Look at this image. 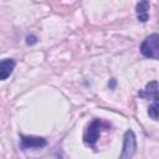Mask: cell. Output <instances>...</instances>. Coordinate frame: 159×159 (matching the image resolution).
<instances>
[{
    "label": "cell",
    "mask_w": 159,
    "mask_h": 159,
    "mask_svg": "<svg viewBox=\"0 0 159 159\" xmlns=\"http://www.w3.org/2000/svg\"><path fill=\"white\" fill-rule=\"evenodd\" d=\"M111 128V124L103 119H99V118H96L93 119L88 127L86 128L84 133H83V142L91 147V148H96V143L98 142L101 134L103 130L106 129H109Z\"/></svg>",
    "instance_id": "cell-1"
},
{
    "label": "cell",
    "mask_w": 159,
    "mask_h": 159,
    "mask_svg": "<svg viewBox=\"0 0 159 159\" xmlns=\"http://www.w3.org/2000/svg\"><path fill=\"white\" fill-rule=\"evenodd\" d=\"M140 52L147 58L158 60L159 58V35L152 34L140 45Z\"/></svg>",
    "instance_id": "cell-2"
},
{
    "label": "cell",
    "mask_w": 159,
    "mask_h": 159,
    "mask_svg": "<svg viewBox=\"0 0 159 159\" xmlns=\"http://www.w3.org/2000/svg\"><path fill=\"white\" fill-rule=\"evenodd\" d=\"M137 150V138L133 130L128 129L124 133L123 137V147H122V153L118 159H133L134 154Z\"/></svg>",
    "instance_id": "cell-3"
},
{
    "label": "cell",
    "mask_w": 159,
    "mask_h": 159,
    "mask_svg": "<svg viewBox=\"0 0 159 159\" xmlns=\"http://www.w3.org/2000/svg\"><path fill=\"white\" fill-rule=\"evenodd\" d=\"M20 145L22 149H31V148H43L47 142L42 137L35 135H20Z\"/></svg>",
    "instance_id": "cell-4"
},
{
    "label": "cell",
    "mask_w": 159,
    "mask_h": 159,
    "mask_svg": "<svg viewBox=\"0 0 159 159\" xmlns=\"http://www.w3.org/2000/svg\"><path fill=\"white\" fill-rule=\"evenodd\" d=\"M15 65L16 63L12 58H4L0 61V81H4L10 77L15 68Z\"/></svg>",
    "instance_id": "cell-5"
},
{
    "label": "cell",
    "mask_w": 159,
    "mask_h": 159,
    "mask_svg": "<svg viewBox=\"0 0 159 159\" xmlns=\"http://www.w3.org/2000/svg\"><path fill=\"white\" fill-rule=\"evenodd\" d=\"M138 94L142 98H153V99L158 98V82L157 81L149 82L145 86L144 89H142V91L138 92Z\"/></svg>",
    "instance_id": "cell-6"
},
{
    "label": "cell",
    "mask_w": 159,
    "mask_h": 159,
    "mask_svg": "<svg viewBox=\"0 0 159 159\" xmlns=\"http://www.w3.org/2000/svg\"><path fill=\"white\" fill-rule=\"evenodd\" d=\"M149 7H150V4H149V1H139L138 4H137V6H135V12H137V17H138V20L139 21H142V22H145V21H148V19H149Z\"/></svg>",
    "instance_id": "cell-7"
},
{
    "label": "cell",
    "mask_w": 159,
    "mask_h": 159,
    "mask_svg": "<svg viewBox=\"0 0 159 159\" xmlns=\"http://www.w3.org/2000/svg\"><path fill=\"white\" fill-rule=\"evenodd\" d=\"M153 101H154L153 104L149 106V108H148V114H149V117L152 119L157 120L158 119V98H155Z\"/></svg>",
    "instance_id": "cell-8"
},
{
    "label": "cell",
    "mask_w": 159,
    "mask_h": 159,
    "mask_svg": "<svg viewBox=\"0 0 159 159\" xmlns=\"http://www.w3.org/2000/svg\"><path fill=\"white\" fill-rule=\"evenodd\" d=\"M36 42H37V37H36V36H34V35H29V36L26 37V43H27V45L31 46V45H35Z\"/></svg>",
    "instance_id": "cell-9"
},
{
    "label": "cell",
    "mask_w": 159,
    "mask_h": 159,
    "mask_svg": "<svg viewBox=\"0 0 159 159\" xmlns=\"http://www.w3.org/2000/svg\"><path fill=\"white\" fill-rule=\"evenodd\" d=\"M108 86H109L111 88H114V86H116V80L112 78V80H111V83H108Z\"/></svg>",
    "instance_id": "cell-10"
}]
</instances>
